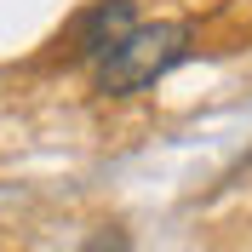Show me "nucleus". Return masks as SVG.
<instances>
[{
    "mask_svg": "<svg viewBox=\"0 0 252 252\" xmlns=\"http://www.w3.org/2000/svg\"><path fill=\"white\" fill-rule=\"evenodd\" d=\"M184 58H189V23H138L109 58L97 63V92L103 97L143 92V86H155Z\"/></svg>",
    "mask_w": 252,
    "mask_h": 252,
    "instance_id": "obj_1",
    "label": "nucleus"
},
{
    "mask_svg": "<svg viewBox=\"0 0 252 252\" xmlns=\"http://www.w3.org/2000/svg\"><path fill=\"white\" fill-rule=\"evenodd\" d=\"M132 29H138V6L132 0H97L92 12H86V23H80V58L103 63Z\"/></svg>",
    "mask_w": 252,
    "mask_h": 252,
    "instance_id": "obj_2",
    "label": "nucleus"
},
{
    "mask_svg": "<svg viewBox=\"0 0 252 252\" xmlns=\"http://www.w3.org/2000/svg\"><path fill=\"white\" fill-rule=\"evenodd\" d=\"M80 252H132V241H126L121 229H97V235L86 241V247H80Z\"/></svg>",
    "mask_w": 252,
    "mask_h": 252,
    "instance_id": "obj_3",
    "label": "nucleus"
}]
</instances>
